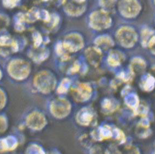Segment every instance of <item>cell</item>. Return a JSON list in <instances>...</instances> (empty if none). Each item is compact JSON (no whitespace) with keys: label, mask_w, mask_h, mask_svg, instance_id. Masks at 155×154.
<instances>
[{"label":"cell","mask_w":155,"mask_h":154,"mask_svg":"<svg viewBox=\"0 0 155 154\" xmlns=\"http://www.w3.org/2000/svg\"><path fill=\"white\" fill-rule=\"evenodd\" d=\"M86 23L90 30L100 32L110 27L113 19L109 11L99 7L87 13Z\"/></svg>","instance_id":"1"},{"label":"cell","mask_w":155,"mask_h":154,"mask_svg":"<svg viewBox=\"0 0 155 154\" xmlns=\"http://www.w3.org/2000/svg\"><path fill=\"white\" fill-rule=\"evenodd\" d=\"M7 128V122L5 119L0 117V132H3Z\"/></svg>","instance_id":"19"},{"label":"cell","mask_w":155,"mask_h":154,"mask_svg":"<svg viewBox=\"0 0 155 154\" xmlns=\"http://www.w3.org/2000/svg\"><path fill=\"white\" fill-rule=\"evenodd\" d=\"M149 46L152 53L155 54V37L150 39L149 43Z\"/></svg>","instance_id":"21"},{"label":"cell","mask_w":155,"mask_h":154,"mask_svg":"<svg viewBox=\"0 0 155 154\" xmlns=\"http://www.w3.org/2000/svg\"><path fill=\"white\" fill-rule=\"evenodd\" d=\"M0 47L4 50L5 48L7 49L8 47L11 48L13 51L17 49V45L14 40L9 38L7 37H3L0 38Z\"/></svg>","instance_id":"14"},{"label":"cell","mask_w":155,"mask_h":154,"mask_svg":"<svg viewBox=\"0 0 155 154\" xmlns=\"http://www.w3.org/2000/svg\"><path fill=\"white\" fill-rule=\"evenodd\" d=\"M4 3L7 7H12L17 4L18 0H3Z\"/></svg>","instance_id":"20"},{"label":"cell","mask_w":155,"mask_h":154,"mask_svg":"<svg viewBox=\"0 0 155 154\" xmlns=\"http://www.w3.org/2000/svg\"><path fill=\"white\" fill-rule=\"evenodd\" d=\"M116 6L120 14L125 18H136L140 11L137 0H119Z\"/></svg>","instance_id":"5"},{"label":"cell","mask_w":155,"mask_h":154,"mask_svg":"<svg viewBox=\"0 0 155 154\" xmlns=\"http://www.w3.org/2000/svg\"><path fill=\"white\" fill-rule=\"evenodd\" d=\"M94 44L103 49H108L113 47L114 42L109 37L107 36H99L94 40Z\"/></svg>","instance_id":"11"},{"label":"cell","mask_w":155,"mask_h":154,"mask_svg":"<svg viewBox=\"0 0 155 154\" xmlns=\"http://www.w3.org/2000/svg\"><path fill=\"white\" fill-rule=\"evenodd\" d=\"M92 115L91 113L87 111L82 112V113L78 115V121L81 124H89L91 120Z\"/></svg>","instance_id":"15"},{"label":"cell","mask_w":155,"mask_h":154,"mask_svg":"<svg viewBox=\"0 0 155 154\" xmlns=\"http://www.w3.org/2000/svg\"><path fill=\"white\" fill-rule=\"evenodd\" d=\"M116 39L122 47L126 48L133 47L137 41L138 36L134 30L127 26L120 28L116 34Z\"/></svg>","instance_id":"3"},{"label":"cell","mask_w":155,"mask_h":154,"mask_svg":"<svg viewBox=\"0 0 155 154\" xmlns=\"http://www.w3.org/2000/svg\"><path fill=\"white\" fill-rule=\"evenodd\" d=\"M89 0H63L62 11L71 19H79L87 13Z\"/></svg>","instance_id":"2"},{"label":"cell","mask_w":155,"mask_h":154,"mask_svg":"<svg viewBox=\"0 0 155 154\" xmlns=\"http://www.w3.org/2000/svg\"><path fill=\"white\" fill-rule=\"evenodd\" d=\"M132 69L134 72H141L145 68V64L143 61L137 59L132 63Z\"/></svg>","instance_id":"17"},{"label":"cell","mask_w":155,"mask_h":154,"mask_svg":"<svg viewBox=\"0 0 155 154\" xmlns=\"http://www.w3.org/2000/svg\"><path fill=\"white\" fill-rule=\"evenodd\" d=\"M1 72H0V78H1Z\"/></svg>","instance_id":"22"},{"label":"cell","mask_w":155,"mask_h":154,"mask_svg":"<svg viewBox=\"0 0 155 154\" xmlns=\"http://www.w3.org/2000/svg\"><path fill=\"white\" fill-rule=\"evenodd\" d=\"M78 95L83 100H87L91 96V90L89 85L85 84H81L78 89Z\"/></svg>","instance_id":"13"},{"label":"cell","mask_w":155,"mask_h":154,"mask_svg":"<svg viewBox=\"0 0 155 154\" xmlns=\"http://www.w3.org/2000/svg\"><path fill=\"white\" fill-rule=\"evenodd\" d=\"M155 80L154 77L151 75H148L146 80L143 82V88L145 91H150L152 90L154 87Z\"/></svg>","instance_id":"16"},{"label":"cell","mask_w":155,"mask_h":154,"mask_svg":"<svg viewBox=\"0 0 155 154\" xmlns=\"http://www.w3.org/2000/svg\"><path fill=\"white\" fill-rule=\"evenodd\" d=\"M123 58V55L121 53L116 51H112L109 56L108 63L111 66H117L121 63Z\"/></svg>","instance_id":"12"},{"label":"cell","mask_w":155,"mask_h":154,"mask_svg":"<svg viewBox=\"0 0 155 154\" xmlns=\"http://www.w3.org/2000/svg\"><path fill=\"white\" fill-rule=\"evenodd\" d=\"M30 67L26 61L17 59L9 64L8 72L12 77L16 80H23L28 76Z\"/></svg>","instance_id":"7"},{"label":"cell","mask_w":155,"mask_h":154,"mask_svg":"<svg viewBox=\"0 0 155 154\" xmlns=\"http://www.w3.org/2000/svg\"><path fill=\"white\" fill-rule=\"evenodd\" d=\"M70 105L64 99H58L53 101L51 105V111L53 115L61 118L67 116L70 111Z\"/></svg>","instance_id":"8"},{"label":"cell","mask_w":155,"mask_h":154,"mask_svg":"<svg viewBox=\"0 0 155 154\" xmlns=\"http://www.w3.org/2000/svg\"><path fill=\"white\" fill-rule=\"evenodd\" d=\"M45 124L46 120L45 117L38 112L31 113L27 118V124L32 129H42Z\"/></svg>","instance_id":"9"},{"label":"cell","mask_w":155,"mask_h":154,"mask_svg":"<svg viewBox=\"0 0 155 154\" xmlns=\"http://www.w3.org/2000/svg\"><path fill=\"white\" fill-rule=\"evenodd\" d=\"M84 39L81 34L77 32H70L64 38V49L69 53H76L84 47Z\"/></svg>","instance_id":"4"},{"label":"cell","mask_w":155,"mask_h":154,"mask_svg":"<svg viewBox=\"0 0 155 154\" xmlns=\"http://www.w3.org/2000/svg\"><path fill=\"white\" fill-rule=\"evenodd\" d=\"M86 57L90 63L94 66H97L101 59L102 53L97 47H90L86 51Z\"/></svg>","instance_id":"10"},{"label":"cell","mask_w":155,"mask_h":154,"mask_svg":"<svg viewBox=\"0 0 155 154\" xmlns=\"http://www.w3.org/2000/svg\"><path fill=\"white\" fill-rule=\"evenodd\" d=\"M6 95L2 91L0 90V110H2L6 104Z\"/></svg>","instance_id":"18"},{"label":"cell","mask_w":155,"mask_h":154,"mask_svg":"<svg viewBox=\"0 0 155 154\" xmlns=\"http://www.w3.org/2000/svg\"><path fill=\"white\" fill-rule=\"evenodd\" d=\"M55 83L54 77L49 72H43L39 73L35 79L36 87L39 91L44 93H49L53 90Z\"/></svg>","instance_id":"6"}]
</instances>
